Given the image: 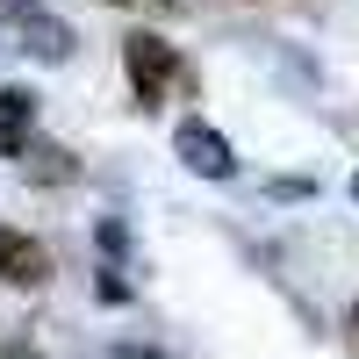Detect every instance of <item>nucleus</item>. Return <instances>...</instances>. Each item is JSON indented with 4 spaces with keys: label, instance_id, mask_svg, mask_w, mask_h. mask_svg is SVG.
<instances>
[{
    "label": "nucleus",
    "instance_id": "20e7f679",
    "mask_svg": "<svg viewBox=\"0 0 359 359\" xmlns=\"http://www.w3.org/2000/svg\"><path fill=\"white\" fill-rule=\"evenodd\" d=\"M172 151H180V165H187V172H201V180H230V172H237L230 144H223L216 130H208V123H180Z\"/></svg>",
    "mask_w": 359,
    "mask_h": 359
},
{
    "label": "nucleus",
    "instance_id": "39448f33",
    "mask_svg": "<svg viewBox=\"0 0 359 359\" xmlns=\"http://www.w3.org/2000/svg\"><path fill=\"white\" fill-rule=\"evenodd\" d=\"M36 137V94L29 86H0V158H15Z\"/></svg>",
    "mask_w": 359,
    "mask_h": 359
},
{
    "label": "nucleus",
    "instance_id": "7ed1b4c3",
    "mask_svg": "<svg viewBox=\"0 0 359 359\" xmlns=\"http://www.w3.org/2000/svg\"><path fill=\"white\" fill-rule=\"evenodd\" d=\"M43 280H50V252L29 230L0 223V287H43Z\"/></svg>",
    "mask_w": 359,
    "mask_h": 359
},
{
    "label": "nucleus",
    "instance_id": "423d86ee",
    "mask_svg": "<svg viewBox=\"0 0 359 359\" xmlns=\"http://www.w3.org/2000/svg\"><path fill=\"white\" fill-rule=\"evenodd\" d=\"M15 158L29 165V180H43V187H65V180L79 172V165H72V151H65V144H36V137H29L22 151H15Z\"/></svg>",
    "mask_w": 359,
    "mask_h": 359
},
{
    "label": "nucleus",
    "instance_id": "f257e3e1",
    "mask_svg": "<svg viewBox=\"0 0 359 359\" xmlns=\"http://www.w3.org/2000/svg\"><path fill=\"white\" fill-rule=\"evenodd\" d=\"M123 72H130V86H137V101L158 108L165 86H180V50L158 36V29H137V36L123 43Z\"/></svg>",
    "mask_w": 359,
    "mask_h": 359
},
{
    "label": "nucleus",
    "instance_id": "6e6552de",
    "mask_svg": "<svg viewBox=\"0 0 359 359\" xmlns=\"http://www.w3.org/2000/svg\"><path fill=\"white\" fill-rule=\"evenodd\" d=\"M115 359H151V352H130V345H123V352H115Z\"/></svg>",
    "mask_w": 359,
    "mask_h": 359
},
{
    "label": "nucleus",
    "instance_id": "1a4fd4ad",
    "mask_svg": "<svg viewBox=\"0 0 359 359\" xmlns=\"http://www.w3.org/2000/svg\"><path fill=\"white\" fill-rule=\"evenodd\" d=\"M352 194H359V180H352Z\"/></svg>",
    "mask_w": 359,
    "mask_h": 359
},
{
    "label": "nucleus",
    "instance_id": "0eeeda50",
    "mask_svg": "<svg viewBox=\"0 0 359 359\" xmlns=\"http://www.w3.org/2000/svg\"><path fill=\"white\" fill-rule=\"evenodd\" d=\"M115 8H144V15H187V0H115Z\"/></svg>",
    "mask_w": 359,
    "mask_h": 359
},
{
    "label": "nucleus",
    "instance_id": "f03ea898",
    "mask_svg": "<svg viewBox=\"0 0 359 359\" xmlns=\"http://www.w3.org/2000/svg\"><path fill=\"white\" fill-rule=\"evenodd\" d=\"M0 15L15 22L22 50H36L43 65H65V57H72V43H79V36H72V22H57L43 0H0Z\"/></svg>",
    "mask_w": 359,
    "mask_h": 359
}]
</instances>
